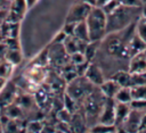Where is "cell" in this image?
Returning <instances> with one entry per match:
<instances>
[{"label": "cell", "instance_id": "cell-45", "mask_svg": "<svg viewBox=\"0 0 146 133\" xmlns=\"http://www.w3.org/2000/svg\"><path fill=\"white\" fill-rule=\"evenodd\" d=\"M141 1H143V3H144V5H146V0H141Z\"/></svg>", "mask_w": 146, "mask_h": 133}, {"label": "cell", "instance_id": "cell-9", "mask_svg": "<svg viewBox=\"0 0 146 133\" xmlns=\"http://www.w3.org/2000/svg\"><path fill=\"white\" fill-rule=\"evenodd\" d=\"M145 113L146 111H139V110L131 109L127 119L124 120V123L122 125L121 131H124V132H137V131H139L141 119H143Z\"/></svg>", "mask_w": 146, "mask_h": 133}, {"label": "cell", "instance_id": "cell-1", "mask_svg": "<svg viewBox=\"0 0 146 133\" xmlns=\"http://www.w3.org/2000/svg\"><path fill=\"white\" fill-rule=\"evenodd\" d=\"M143 8H135V7H127L120 5L115 10L107 15V27L106 32L113 33L119 32L130 24L135 23L139 16L141 15Z\"/></svg>", "mask_w": 146, "mask_h": 133}, {"label": "cell", "instance_id": "cell-37", "mask_svg": "<svg viewBox=\"0 0 146 133\" xmlns=\"http://www.w3.org/2000/svg\"><path fill=\"white\" fill-rule=\"evenodd\" d=\"M6 51H7V47H6L5 42L3 41H0V60L5 58Z\"/></svg>", "mask_w": 146, "mask_h": 133}, {"label": "cell", "instance_id": "cell-12", "mask_svg": "<svg viewBox=\"0 0 146 133\" xmlns=\"http://www.w3.org/2000/svg\"><path fill=\"white\" fill-rule=\"evenodd\" d=\"M128 70L132 74L146 72V56L144 53V50L130 57V60L128 63Z\"/></svg>", "mask_w": 146, "mask_h": 133}, {"label": "cell", "instance_id": "cell-8", "mask_svg": "<svg viewBox=\"0 0 146 133\" xmlns=\"http://www.w3.org/2000/svg\"><path fill=\"white\" fill-rule=\"evenodd\" d=\"M18 93H19V88L16 85V83L14 81L7 82L3 89L0 91V109L14 102Z\"/></svg>", "mask_w": 146, "mask_h": 133}, {"label": "cell", "instance_id": "cell-11", "mask_svg": "<svg viewBox=\"0 0 146 133\" xmlns=\"http://www.w3.org/2000/svg\"><path fill=\"white\" fill-rule=\"evenodd\" d=\"M115 100L114 98H106L105 102L103 105L98 123H104V124H114L115 119Z\"/></svg>", "mask_w": 146, "mask_h": 133}, {"label": "cell", "instance_id": "cell-19", "mask_svg": "<svg viewBox=\"0 0 146 133\" xmlns=\"http://www.w3.org/2000/svg\"><path fill=\"white\" fill-rule=\"evenodd\" d=\"M73 36H75L76 39L84 41V42H89V31H88V26L86 24V20L79 22L75 24L74 26V31H73Z\"/></svg>", "mask_w": 146, "mask_h": 133}, {"label": "cell", "instance_id": "cell-21", "mask_svg": "<svg viewBox=\"0 0 146 133\" xmlns=\"http://www.w3.org/2000/svg\"><path fill=\"white\" fill-rule=\"evenodd\" d=\"M114 100L117 102H124V103H130L132 100V94H131V88L130 86H121L119 91L116 92Z\"/></svg>", "mask_w": 146, "mask_h": 133}, {"label": "cell", "instance_id": "cell-2", "mask_svg": "<svg viewBox=\"0 0 146 133\" xmlns=\"http://www.w3.org/2000/svg\"><path fill=\"white\" fill-rule=\"evenodd\" d=\"M106 97L100 92L99 88L96 86L82 101L80 110L82 111L88 127H91L96 123H98V118L105 102Z\"/></svg>", "mask_w": 146, "mask_h": 133}, {"label": "cell", "instance_id": "cell-25", "mask_svg": "<svg viewBox=\"0 0 146 133\" xmlns=\"http://www.w3.org/2000/svg\"><path fill=\"white\" fill-rule=\"evenodd\" d=\"M89 132H102V133H110V132H117V127L114 124H104V123H96L91 127H89Z\"/></svg>", "mask_w": 146, "mask_h": 133}, {"label": "cell", "instance_id": "cell-40", "mask_svg": "<svg viewBox=\"0 0 146 133\" xmlns=\"http://www.w3.org/2000/svg\"><path fill=\"white\" fill-rule=\"evenodd\" d=\"M108 1H111V0H97L95 6H96V7H100V8H102V7H103L104 5H106Z\"/></svg>", "mask_w": 146, "mask_h": 133}, {"label": "cell", "instance_id": "cell-31", "mask_svg": "<svg viewBox=\"0 0 146 133\" xmlns=\"http://www.w3.org/2000/svg\"><path fill=\"white\" fill-rule=\"evenodd\" d=\"M70 61L73 64V65H79L83 61H88L84 57V53L81 52V51H76V52H73L70 55Z\"/></svg>", "mask_w": 146, "mask_h": 133}, {"label": "cell", "instance_id": "cell-47", "mask_svg": "<svg viewBox=\"0 0 146 133\" xmlns=\"http://www.w3.org/2000/svg\"><path fill=\"white\" fill-rule=\"evenodd\" d=\"M8 1H11V0H8Z\"/></svg>", "mask_w": 146, "mask_h": 133}, {"label": "cell", "instance_id": "cell-23", "mask_svg": "<svg viewBox=\"0 0 146 133\" xmlns=\"http://www.w3.org/2000/svg\"><path fill=\"white\" fill-rule=\"evenodd\" d=\"M63 107L65 109H67L70 113L73 114V113H75L76 110L80 109V103L76 100H74L72 97H70L67 93H64V95H63Z\"/></svg>", "mask_w": 146, "mask_h": 133}, {"label": "cell", "instance_id": "cell-33", "mask_svg": "<svg viewBox=\"0 0 146 133\" xmlns=\"http://www.w3.org/2000/svg\"><path fill=\"white\" fill-rule=\"evenodd\" d=\"M119 6H120L119 0H111V1H108L106 5H104V6L102 7V9L104 10V13H105L106 15H108V14H111L113 10H115Z\"/></svg>", "mask_w": 146, "mask_h": 133}, {"label": "cell", "instance_id": "cell-39", "mask_svg": "<svg viewBox=\"0 0 146 133\" xmlns=\"http://www.w3.org/2000/svg\"><path fill=\"white\" fill-rule=\"evenodd\" d=\"M10 1L8 0H0V9H8Z\"/></svg>", "mask_w": 146, "mask_h": 133}, {"label": "cell", "instance_id": "cell-36", "mask_svg": "<svg viewBox=\"0 0 146 133\" xmlns=\"http://www.w3.org/2000/svg\"><path fill=\"white\" fill-rule=\"evenodd\" d=\"M66 36H67V34H65L64 33V31H59L57 34H56V36L52 39V43H63L64 42V40L66 39Z\"/></svg>", "mask_w": 146, "mask_h": 133}, {"label": "cell", "instance_id": "cell-15", "mask_svg": "<svg viewBox=\"0 0 146 133\" xmlns=\"http://www.w3.org/2000/svg\"><path fill=\"white\" fill-rule=\"evenodd\" d=\"M89 42H90V41H89ZM87 43H88V42L81 41V40L76 39V38L73 36V35H67L66 39H65L64 42H63V45H64L65 50L67 51V53L71 55V53L76 52V51L83 52L84 49H86Z\"/></svg>", "mask_w": 146, "mask_h": 133}, {"label": "cell", "instance_id": "cell-4", "mask_svg": "<svg viewBox=\"0 0 146 133\" xmlns=\"http://www.w3.org/2000/svg\"><path fill=\"white\" fill-rule=\"evenodd\" d=\"M95 88L96 86L91 82H89L84 75H78L76 77H74L73 80H71L70 82L66 83L65 93H67L70 97H72L74 100H76L81 107V103L84 100V98Z\"/></svg>", "mask_w": 146, "mask_h": 133}, {"label": "cell", "instance_id": "cell-20", "mask_svg": "<svg viewBox=\"0 0 146 133\" xmlns=\"http://www.w3.org/2000/svg\"><path fill=\"white\" fill-rule=\"evenodd\" d=\"M5 59L8 60L14 66L19 65L23 60L22 49H7L6 55H5Z\"/></svg>", "mask_w": 146, "mask_h": 133}, {"label": "cell", "instance_id": "cell-17", "mask_svg": "<svg viewBox=\"0 0 146 133\" xmlns=\"http://www.w3.org/2000/svg\"><path fill=\"white\" fill-rule=\"evenodd\" d=\"M98 88H99L100 92H102L106 98H114L115 94H116V92L119 91V89H120L121 86L119 85L117 82H115L113 78L110 77V78H106Z\"/></svg>", "mask_w": 146, "mask_h": 133}, {"label": "cell", "instance_id": "cell-41", "mask_svg": "<svg viewBox=\"0 0 146 133\" xmlns=\"http://www.w3.org/2000/svg\"><path fill=\"white\" fill-rule=\"evenodd\" d=\"M6 83H7V80H6V78H2V77H0V91L3 89V86L6 85Z\"/></svg>", "mask_w": 146, "mask_h": 133}, {"label": "cell", "instance_id": "cell-42", "mask_svg": "<svg viewBox=\"0 0 146 133\" xmlns=\"http://www.w3.org/2000/svg\"><path fill=\"white\" fill-rule=\"evenodd\" d=\"M39 0H26V2H27V6H29V8H31V7H33L36 2H38Z\"/></svg>", "mask_w": 146, "mask_h": 133}, {"label": "cell", "instance_id": "cell-3", "mask_svg": "<svg viewBox=\"0 0 146 133\" xmlns=\"http://www.w3.org/2000/svg\"><path fill=\"white\" fill-rule=\"evenodd\" d=\"M90 41H102L107 34V15L100 7L94 6L86 18Z\"/></svg>", "mask_w": 146, "mask_h": 133}, {"label": "cell", "instance_id": "cell-32", "mask_svg": "<svg viewBox=\"0 0 146 133\" xmlns=\"http://www.w3.org/2000/svg\"><path fill=\"white\" fill-rule=\"evenodd\" d=\"M3 42L7 49H21V43L18 38H7V39H3Z\"/></svg>", "mask_w": 146, "mask_h": 133}, {"label": "cell", "instance_id": "cell-6", "mask_svg": "<svg viewBox=\"0 0 146 133\" xmlns=\"http://www.w3.org/2000/svg\"><path fill=\"white\" fill-rule=\"evenodd\" d=\"M92 7L94 6H91L87 2L75 0V2L71 6V8L67 11V15L65 17V22H67V23H79V22L86 20L87 16L89 15Z\"/></svg>", "mask_w": 146, "mask_h": 133}, {"label": "cell", "instance_id": "cell-38", "mask_svg": "<svg viewBox=\"0 0 146 133\" xmlns=\"http://www.w3.org/2000/svg\"><path fill=\"white\" fill-rule=\"evenodd\" d=\"M7 13H8V9H0V25L2 24L3 20L7 19Z\"/></svg>", "mask_w": 146, "mask_h": 133}, {"label": "cell", "instance_id": "cell-10", "mask_svg": "<svg viewBox=\"0 0 146 133\" xmlns=\"http://www.w3.org/2000/svg\"><path fill=\"white\" fill-rule=\"evenodd\" d=\"M84 76L95 86H99L106 80V76H105L103 69L95 61H90L89 63V65H88V67H87V69L84 72Z\"/></svg>", "mask_w": 146, "mask_h": 133}, {"label": "cell", "instance_id": "cell-5", "mask_svg": "<svg viewBox=\"0 0 146 133\" xmlns=\"http://www.w3.org/2000/svg\"><path fill=\"white\" fill-rule=\"evenodd\" d=\"M70 61V55L65 50L63 43H52L48 45V66L51 69L59 70Z\"/></svg>", "mask_w": 146, "mask_h": 133}, {"label": "cell", "instance_id": "cell-26", "mask_svg": "<svg viewBox=\"0 0 146 133\" xmlns=\"http://www.w3.org/2000/svg\"><path fill=\"white\" fill-rule=\"evenodd\" d=\"M14 68H15V66L11 65L8 60H6L5 58L1 59L0 60V77L8 80L14 72Z\"/></svg>", "mask_w": 146, "mask_h": 133}, {"label": "cell", "instance_id": "cell-43", "mask_svg": "<svg viewBox=\"0 0 146 133\" xmlns=\"http://www.w3.org/2000/svg\"><path fill=\"white\" fill-rule=\"evenodd\" d=\"M79 1H83V2H87V3L91 5V6H95L97 0H79Z\"/></svg>", "mask_w": 146, "mask_h": 133}, {"label": "cell", "instance_id": "cell-46", "mask_svg": "<svg viewBox=\"0 0 146 133\" xmlns=\"http://www.w3.org/2000/svg\"><path fill=\"white\" fill-rule=\"evenodd\" d=\"M144 7H146V5H144Z\"/></svg>", "mask_w": 146, "mask_h": 133}, {"label": "cell", "instance_id": "cell-18", "mask_svg": "<svg viewBox=\"0 0 146 133\" xmlns=\"http://www.w3.org/2000/svg\"><path fill=\"white\" fill-rule=\"evenodd\" d=\"M110 77L117 82L120 86H132V74L128 69H119L114 72Z\"/></svg>", "mask_w": 146, "mask_h": 133}, {"label": "cell", "instance_id": "cell-14", "mask_svg": "<svg viewBox=\"0 0 146 133\" xmlns=\"http://www.w3.org/2000/svg\"><path fill=\"white\" fill-rule=\"evenodd\" d=\"M68 125H70L71 132H84V131H89L88 124L86 122V118H84V116H83V114H82V111L80 109L72 114V117H71V120H70Z\"/></svg>", "mask_w": 146, "mask_h": 133}, {"label": "cell", "instance_id": "cell-35", "mask_svg": "<svg viewBox=\"0 0 146 133\" xmlns=\"http://www.w3.org/2000/svg\"><path fill=\"white\" fill-rule=\"evenodd\" d=\"M75 24L76 23H67V22H65L62 31H64V33L67 34V35H73V31H74Z\"/></svg>", "mask_w": 146, "mask_h": 133}, {"label": "cell", "instance_id": "cell-44", "mask_svg": "<svg viewBox=\"0 0 146 133\" xmlns=\"http://www.w3.org/2000/svg\"><path fill=\"white\" fill-rule=\"evenodd\" d=\"M0 41H3V36H2V34H1V31H0Z\"/></svg>", "mask_w": 146, "mask_h": 133}, {"label": "cell", "instance_id": "cell-29", "mask_svg": "<svg viewBox=\"0 0 146 133\" xmlns=\"http://www.w3.org/2000/svg\"><path fill=\"white\" fill-rule=\"evenodd\" d=\"M42 127H43L42 119L29 120L26 124V131H29V132H42Z\"/></svg>", "mask_w": 146, "mask_h": 133}, {"label": "cell", "instance_id": "cell-30", "mask_svg": "<svg viewBox=\"0 0 146 133\" xmlns=\"http://www.w3.org/2000/svg\"><path fill=\"white\" fill-rule=\"evenodd\" d=\"M131 109L139 110V111H146V100L145 99H132L130 101Z\"/></svg>", "mask_w": 146, "mask_h": 133}, {"label": "cell", "instance_id": "cell-16", "mask_svg": "<svg viewBox=\"0 0 146 133\" xmlns=\"http://www.w3.org/2000/svg\"><path fill=\"white\" fill-rule=\"evenodd\" d=\"M19 28H21V23L10 22L8 19L3 20L2 24L0 25V31H1V34H2L3 39L18 38L19 36Z\"/></svg>", "mask_w": 146, "mask_h": 133}, {"label": "cell", "instance_id": "cell-7", "mask_svg": "<svg viewBox=\"0 0 146 133\" xmlns=\"http://www.w3.org/2000/svg\"><path fill=\"white\" fill-rule=\"evenodd\" d=\"M29 6L26 0H11L8 7V13H7V19L10 22H16L21 23L26 13H27Z\"/></svg>", "mask_w": 146, "mask_h": 133}, {"label": "cell", "instance_id": "cell-27", "mask_svg": "<svg viewBox=\"0 0 146 133\" xmlns=\"http://www.w3.org/2000/svg\"><path fill=\"white\" fill-rule=\"evenodd\" d=\"M30 64L36 65V66L48 67V47H47L46 49H43L34 59H32Z\"/></svg>", "mask_w": 146, "mask_h": 133}, {"label": "cell", "instance_id": "cell-24", "mask_svg": "<svg viewBox=\"0 0 146 133\" xmlns=\"http://www.w3.org/2000/svg\"><path fill=\"white\" fill-rule=\"evenodd\" d=\"M136 33L141 38V40L146 43V16L143 14L139 16V18L136 20V26H135Z\"/></svg>", "mask_w": 146, "mask_h": 133}, {"label": "cell", "instance_id": "cell-22", "mask_svg": "<svg viewBox=\"0 0 146 133\" xmlns=\"http://www.w3.org/2000/svg\"><path fill=\"white\" fill-rule=\"evenodd\" d=\"M99 44H100V41H90L87 43L83 53H84V57L88 61H92L95 59L97 51H98V48H99Z\"/></svg>", "mask_w": 146, "mask_h": 133}, {"label": "cell", "instance_id": "cell-13", "mask_svg": "<svg viewBox=\"0 0 146 133\" xmlns=\"http://www.w3.org/2000/svg\"><path fill=\"white\" fill-rule=\"evenodd\" d=\"M131 110V107L129 103L124 102H115V119H114V125L117 127V132L121 131L122 125L124 120L127 119L129 113Z\"/></svg>", "mask_w": 146, "mask_h": 133}, {"label": "cell", "instance_id": "cell-28", "mask_svg": "<svg viewBox=\"0 0 146 133\" xmlns=\"http://www.w3.org/2000/svg\"><path fill=\"white\" fill-rule=\"evenodd\" d=\"M132 99H145L146 100V84L131 86Z\"/></svg>", "mask_w": 146, "mask_h": 133}, {"label": "cell", "instance_id": "cell-34", "mask_svg": "<svg viewBox=\"0 0 146 133\" xmlns=\"http://www.w3.org/2000/svg\"><path fill=\"white\" fill-rule=\"evenodd\" d=\"M120 5L127 7H135V8H143L144 3L141 0H119Z\"/></svg>", "mask_w": 146, "mask_h": 133}]
</instances>
